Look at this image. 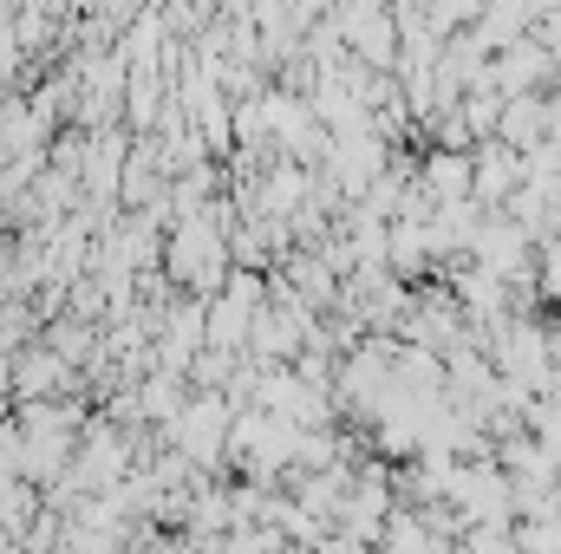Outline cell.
I'll return each mask as SVG.
<instances>
[{
	"label": "cell",
	"instance_id": "1",
	"mask_svg": "<svg viewBox=\"0 0 561 554\" xmlns=\"http://www.w3.org/2000/svg\"><path fill=\"white\" fill-rule=\"evenodd\" d=\"M424 203L431 209L470 203V150H431V163H424Z\"/></svg>",
	"mask_w": 561,
	"mask_h": 554
},
{
	"label": "cell",
	"instance_id": "2",
	"mask_svg": "<svg viewBox=\"0 0 561 554\" xmlns=\"http://www.w3.org/2000/svg\"><path fill=\"white\" fill-rule=\"evenodd\" d=\"M556 242H561V235H556Z\"/></svg>",
	"mask_w": 561,
	"mask_h": 554
}]
</instances>
